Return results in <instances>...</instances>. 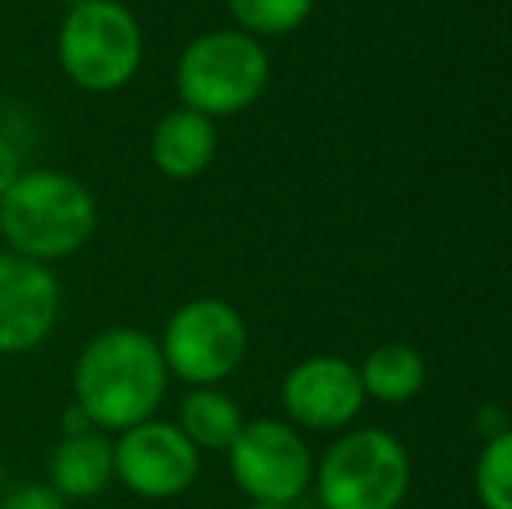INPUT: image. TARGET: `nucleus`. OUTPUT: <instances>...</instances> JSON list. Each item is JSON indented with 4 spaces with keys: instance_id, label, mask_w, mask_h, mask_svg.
Masks as SVG:
<instances>
[{
    "instance_id": "1",
    "label": "nucleus",
    "mask_w": 512,
    "mask_h": 509,
    "mask_svg": "<svg viewBox=\"0 0 512 509\" xmlns=\"http://www.w3.org/2000/svg\"><path fill=\"white\" fill-rule=\"evenodd\" d=\"M161 342L143 328H105L81 349L74 367V405L102 433H122L154 419L168 391Z\"/></svg>"
},
{
    "instance_id": "2",
    "label": "nucleus",
    "mask_w": 512,
    "mask_h": 509,
    "mask_svg": "<svg viewBox=\"0 0 512 509\" xmlns=\"http://www.w3.org/2000/svg\"><path fill=\"white\" fill-rule=\"evenodd\" d=\"M98 206L91 189L67 171L35 168L0 196V238L35 262H63L91 241Z\"/></svg>"
},
{
    "instance_id": "3",
    "label": "nucleus",
    "mask_w": 512,
    "mask_h": 509,
    "mask_svg": "<svg viewBox=\"0 0 512 509\" xmlns=\"http://www.w3.org/2000/svg\"><path fill=\"white\" fill-rule=\"evenodd\" d=\"M143 25L122 0H77L60 21L56 56L88 95L122 91L143 67Z\"/></svg>"
},
{
    "instance_id": "4",
    "label": "nucleus",
    "mask_w": 512,
    "mask_h": 509,
    "mask_svg": "<svg viewBox=\"0 0 512 509\" xmlns=\"http://www.w3.org/2000/svg\"><path fill=\"white\" fill-rule=\"evenodd\" d=\"M269 74V53L255 35L241 28H213L182 49L175 88L185 109L223 119L251 109L269 88Z\"/></svg>"
},
{
    "instance_id": "5",
    "label": "nucleus",
    "mask_w": 512,
    "mask_h": 509,
    "mask_svg": "<svg viewBox=\"0 0 512 509\" xmlns=\"http://www.w3.org/2000/svg\"><path fill=\"white\" fill-rule=\"evenodd\" d=\"M314 478L324 509H398L411 485V461L398 436L356 429L331 443Z\"/></svg>"
},
{
    "instance_id": "6",
    "label": "nucleus",
    "mask_w": 512,
    "mask_h": 509,
    "mask_svg": "<svg viewBox=\"0 0 512 509\" xmlns=\"http://www.w3.org/2000/svg\"><path fill=\"white\" fill-rule=\"evenodd\" d=\"M157 342L168 374L192 387H216L244 363L248 325L227 300L196 297L171 314Z\"/></svg>"
},
{
    "instance_id": "7",
    "label": "nucleus",
    "mask_w": 512,
    "mask_h": 509,
    "mask_svg": "<svg viewBox=\"0 0 512 509\" xmlns=\"http://www.w3.org/2000/svg\"><path fill=\"white\" fill-rule=\"evenodd\" d=\"M230 475L251 503H297L314 478L304 436L279 419L244 422L227 450Z\"/></svg>"
},
{
    "instance_id": "8",
    "label": "nucleus",
    "mask_w": 512,
    "mask_h": 509,
    "mask_svg": "<svg viewBox=\"0 0 512 509\" xmlns=\"http://www.w3.org/2000/svg\"><path fill=\"white\" fill-rule=\"evenodd\" d=\"M203 450L178 422L147 419L115 440V478L140 499H175L189 492L203 468Z\"/></svg>"
},
{
    "instance_id": "9",
    "label": "nucleus",
    "mask_w": 512,
    "mask_h": 509,
    "mask_svg": "<svg viewBox=\"0 0 512 509\" xmlns=\"http://www.w3.org/2000/svg\"><path fill=\"white\" fill-rule=\"evenodd\" d=\"M63 293L53 265L0 252V356L39 349L60 321Z\"/></svg>"
},
{
    "instance_id": "10",
    "label": "nucleus",
    "mask_w": 512,
    "mask_h": 509,
    "mask_svg": "<svg viewBox=\"0 0 512 509\" xmlns=\"http://www.w3.org/2000/svg\"><path fill=\"white\" fill-rule=\"evenodd\" d=\"M359 370L342 356H310L283 381V408L304 429H342L363 412Z\"/></svg>"
},
{
    "instance_id": "11",
    "label": "nucleus",
    "mask_w": 512,
    "mask_h": 509,
    "mask_svg": "<svg viewBox=\"0 0 512 509\" xmlns=\"http://www.w3.org/2000/svg\"><path fill=\"white\" fill-rule=\"evenodd\" d=\"M216 157V123L196 109L164 112L150 133V161L171 182L199 178Z\"/></svg>"
},
{
    "instance_id": "12",
    "label": "nucleus",
    "mask_w": 512,
    "mask_h": 509,
    "mask_svg": "<svg viewBox=\"0 0 512 509\" xmlns=\"http://www.w3.org/2000/svg\"><path fill=\"white\" fill-rule=\"evenodd\" d=\"M115 482V443L102 429L63 436L49 457V485L63 499H95Z\"/></svg>"
},
{
    "instance_id": "13",
    "label": "nucleus",
    "mask_w": 512,
    "mask_h": 509,
    "mask_svg": "<svg viewBox=\"0 0 512 509\" xmlns=\"http://www.w3.org/2000/svg\"><path fill=\"white\" fill-rule=\"evenodd\" d=\"M178 429L199 450H223L227 454L230 443L244 429V415L237 401L223 394L220 387H192L178 408Z\"/></svg>"
},
{
    "instance_id": "14",
    "label": "nucleus",
    "mask_w": 512,
    "mask_h": 509,
    "mask_svg": "<svg viewBox=\"0 0 512 509\" xmlns=\"http://www.w3.org/2000/svg\"><path fill=\"white\" fill-rule=\"evenodd\" d=\"M359 381H363L366 398H377L384 405H401L425 387V363L411 346L387 342V346L373 349L366 356V363L359 367Z\"/></svg>"
},
{
    "instance_id": "15",
    "label": "nucleus",
    "mask_w": 512,
    "mask_h": 509,
    "mask_svg": "<svg viewBox=\"0 0 512 509\" xmlns=\"http://www.w3.org/2000/svg\"><path fill=\"white\" fill-rule=\"evenodd\" d=\"M241 32L255 39H279L297 32L314 11V0H227Z\"/></svg>"
},
{
    "instance_id": "16",
    "label": "nucleus",
    "mask_w": 512,
    "mask_h": 509,
    "mask_svg": "<svg viewBox=\"0 0 512 509\" xmlns=\"http://www.w3.org/2000/svg\"><path fill=\"white\" fill-rule=\"evenodd\" d=\"M474 489L485 509H512V429L485 443L474 468Z\"/></svg>"
},
{
    "instance_id": "17",
    "label": "nucleus",
    "mask_w": 512,
    "mask_h": 509,
    "mask_svg": "<svg viewBox=\"0 0 512 509\" xmlns=\"http://www.w3.org/2000/svg\"><path fill=\"white\" fill-rule=\"evenodd\" d=\"M0 509H67V499L49 482H28L7 492Z\"/></svg>"
},
{
    "instance_id": "18",
    "label": "nucleus",
    "mask_w": 512,
    "mask_h": 509,
    "mask_svg": "<svg viewBox=\"0 0 512 509\" xmlns=\"http://www.w3.org/2000/svg\"><path fill=\"white\" fill-rule=\"evenodd\" d=\"M21 171H25V164H21L18 147H14L7 136H0V196H4L14 182H18Z\"/></svg>"
},
{
    "instance_id": "19",
    "label": "nucleus",
    "mask_w": 512,
    "mask_h": 509,
    "mask_svg": "<svg viewBox=\"0 0 512 509\" xmlns=\"http://www.w3.org/2000/svg\"><path fill=\"white\" fill-rule=\"evenodd\" d=\"M88 429H95L91 419L77 405H70L67 415H63V436H81V433H88Z\"/></svg>"
},
{
    "instance_id": "20",
    "label": "nucleus",
    "mask_w": 512,
    "mask_h": 509,
    "mask_svg": "<svg viewBox=\"0 0 512 509\" xmlns=\"http://www.w3.org/2000/svg\"><path fill=\"white\" fill-rule=\"evenodd\" d=\"M244 509H297V506H293V503H251Z\"/></svg>"
},
{
    "instance_id": "21",
    "label": "nucleus",
    "mask_w": 512,
    "mask_h": 509,
    "mask_svg": "<svg viewBox=\"0 0 512 509\" xmlns=\"http://www.w3.org/2000/svg\"><path fill=\"white\" fill-rule=\"evenodd\" d=\"M98 509H112V506H98Z\"/></svg>"
}]
</instances>
